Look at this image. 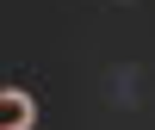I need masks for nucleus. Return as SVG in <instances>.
<instances>
[{"mask_svg": "<svg viewBox=\"0 0 155 130\" xmlns=\"http://www.w3.org/2000/svg\"><path fill=\"white\" fill-rule=\"evenodd\" d=\"M0 130H31V93H19V87L0 93Z\"/></svg>", "mask_w": 155, "mask_h": 130, "instance_id": "nucleus-1", "label": "nucleus"}]
</instances>
